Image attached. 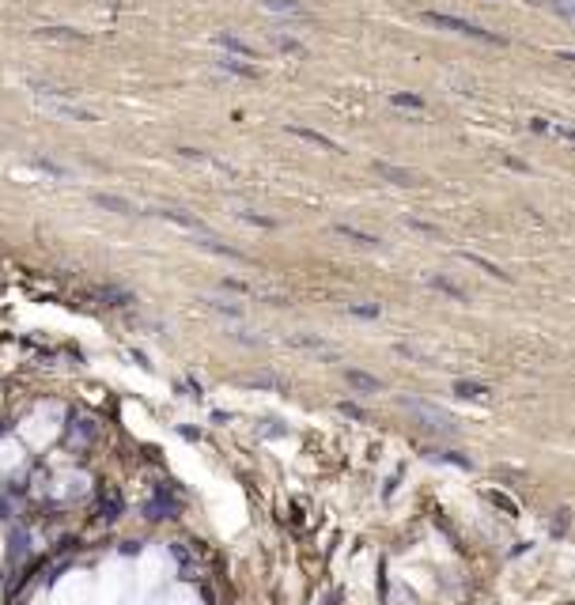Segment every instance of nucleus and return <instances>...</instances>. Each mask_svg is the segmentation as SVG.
<instances>
[{
    "label": "nucleus",
    "mask_w": 575,
    "mask_h": 605,
    "mask_svg": "<svg viewBox=\"0 0 575 605\" xmlns=\"http://www.w3.org/2000/svg\"><path fill=\"white\" fill-rule=\"evenodd\" d=\"M220 68H227V72H235V76H250V79L258 76V68H246V65H242V60H235V57H224V60H220Z\"/></svg>",
    "instance_id": "nucleus-6"
},
{
    "label": "nucleus",
    "mask_w": 575,
    "mask_h": 605,
    "mask_svg": "<svg viewBox=\"0 0 575 605\" xmlns=\"http://www.w3.org/2000/svg\"><path fill=\"white\" fill-rule=\"evenodd\" d=\"M258 4L272 8V12H299V4H296V0H258Z\"/></svg>",
    "instance_id": "nucleus-9"
},
{
    "label": "nucleus",
    "mask_w": 575,
    "mask_h": 605,
    "mask_svg": "<svg viewBox=\"0 0 575 605\" xmlns=\"http://www.w3.org/2000/svg\"><path fill=\"white\" fill-rule=\"evenodd\" d=\"M216 42L224 46V49H231V53H242V57H250V53H254V49H250L246 42H239V38H231V34H220Z\"/></svg>",
    "instance_id": "nucleus-7"
},
{
    "label": "nucleus",
    "mask_w": 575,
    "mask_h": 605,
    "mask_svg": "<svg viewBox=\"0 0 575 605\" xmlns=\"http://www.w3.org/2000/svg\"><path fill=\"white\" fill-rule=\"evenodd\" d=\"M246 386H277V378H246Z\"/></svg>",
    "instance_id": "nucleus-10"
},
{
    "label": "nucleus",
    "mask_w": 575,
    "mask_h": 605,
    "mask_svg": "<svg viewBox=\"0 0 575 605\" xmlns=\"http://www.w3.org/2000/svg\"><path fill=\"white\" fill-rule=\"evenodd\" d=\"M159 216H163V219H175L178 227H189V231H205V227H201V219H194V216H186V212L163 208V212H159Z\"/></svg>",
    "instance_id": "nucleus-4"
},
{
    "label": "nucleus",
    "mask_w": 575,
    "mask_h": 605,
    "mask_svg": "<svg viewBox=\"0 0 575 605\" xmlns=\"http://www.w3.org/2000/svg\"><path fill=\"white\" fill-rule=\"evenodd\" d=\"M405 409H412L417 416L428 424V428H439V431H454V424H450V416L443 409H436V405H424V401H401Z\"/></svg>",
    "instance_id": "nucleus-1"
},
{
    "label": "nucleus",
    "mask_w": 575,
    "mask_h": 605,
    "mask_svg": "<svg viewBox=\"0 0 575 605\" xmlns=\"http://www.w3.org/2000/svg\"><path fill=\"white\" fill-rule=\"evenodd\" d=\"M454 393H458V397H484L488 390L477 386V382H458V386H454Z\"/></svg>",
    "instance_id": "nucleus-8"
},
{
    "label": "nucleus",
    "mask_w": 575,
    "mask_h": 605,
    "mask_svg": "<svg viewBox=\"0 0 575 605\" xmlns=\"http://www.w3.org/2000/svg\"><path fill=\"white\" fill-rule=\"evenodd\" d=\"M95 205H99V208H110V212H121V216H129V212H133V205H129V200L106 197V193H95Z\"/></svg>",
    "instance_id": "nucleus-3"
},
{
    "label": "nucleus",
    "mask_w": 575,
    "mask_h": 605,
    "mask_svg": "<svg viewBox=\"0 0 575 605\" xmlns=\"http://www.w3.org/2000/svg\"><path fill=\"white\" fill-rule=\"evenodd\" d=\"M38 34L42 38H61V42H84V34H76V30H68V27H42Z\"/></svg>",
    "instance_id": "nucleus-5"
},
{
    "label": "nucleus",
    "mask_w": 575,
    "mask_h": 605,
    "mask_svg": "<svg viewBox=\"0 0 575 605\" xmlns=\"http://www.w3.org/2000/svg\"><path fill=\"white\" fill-rule=\"evenodd\" d=\"M345 378H348V386H356V390H367V393L382 390V382H379L375 375H363V371H345Z\"/></svg>",
    "instance_id": "nucleus-2"
}]
</instances>
